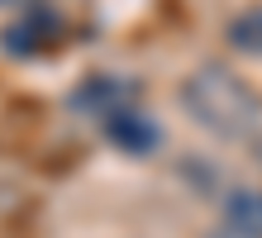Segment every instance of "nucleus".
Instances as JSON below:
<instances>
[{"instance_id":"1","label":"nucleus","mask_w":262,"mask_h":238,"mask_svg":"<svg viewBox=\"0 0 262 238\" xmlns=\"http://www.w3.org/2000/svg\"><path fill=\"white\" fill-rule=\"evenodd\" d=\"M229 38H234L238 48H253V53H262V10L238 14V19H234V29H229Z\"/></svg>"}]
</instances>
